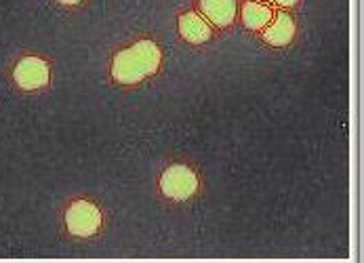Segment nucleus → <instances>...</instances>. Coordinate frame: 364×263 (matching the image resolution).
Segmentation results:
<instances>
[{"label":"nucleus","instance_id":"f257e3e1","mask_svg":"<svg viewBox=\"0 0 364 263\" xmlns=\"http://www.w3.org/2000/svg\"><path fill=\"white\" fill-rule=\"evenodd\" d=\"M162 53L152 41H139L133 47L120 51L114 57L112 63V76L120 85H137L152 74H156L160 68Z\"/></svg>","mask_w":364,"mask_h":263},{"label":"nucleus","instance_id":"f03ea898","mask_svg":"<svg viewBox=\"0 0 364 263\" xmlns=\"http://www.w3.org/2000/svg\"><path fill=\"white\" fill-rule=\"evenodd\" d=\"M160 190L171 200H188L198 190V177L186 164H173L162 173Z\"/></svg>","mask_w":364,"mask_h":263},{"label":"nucleus","instance_id":"7ed1b4c3","mask_svg":"<svg viewBox=\"0 0 364 263\" xmlns=\"http://www.w3.org/2000/svg\"><path fill=\"white\" fill-rule=\"evenodd\" d=\"M65 227L78 238L95 236L102 227V213L89 200H76L65 210Z\"/></svg>","mask_w":364,"mask_h":263},{"label":"nucleus","instance_id":"20e7f679","mask_svg":"<svg viewBox=\"0 0 364 263\" xmlns=\"http://www.w3.org/2000/svg\"><path fill=\"white\" fill-rule=\"evenodd\" d=\"M13 80L23 91H36L49 85V63L41 57H23L13 70Z\"/></svg>","mask_w":364,"mask_h":263},{"label":"nucleus","instance_id":"39448f33","mask_svg":"<svg viewBox=\"0 0 364 263\" xmlns=\"http://www.w3.org/2000/svg\"><path fill=\"white\" fill-rule=\"evenodd\" d=\"M293 36H295V21L287 13H278V17L272 23H267L263 32L265 43H269L272 47H284L293 41Z\"/></svg>","mask_w":364,"mask_h":263},{"label":"nucleus","instance_id":"423d86ee","mask_svg":"<svg viewBox=\"0 0 364 263\" xmlns=\"http://www.w3.org/2000/svg\"><path fill=\"white\" fill-rule=\"evenodd\" d=\"M179 34L192 43V45H200L207 43L210 38V28L205 23V19L196 13H183L179 17Z\"/></svg>","mask_w":364,"mask_h":263},{"label":"nucleus","instance_id":"0eeeda50","mask_svg":"<svg viewBox=\"0 0 364 263\" xmlns=\"http://www.w3.org/2000/svg\"><path fill=\"white\" fill-rule=\"evenodd\" d=\"M200 11L215 26H230L236 17V0H200Z\"/></svg>","mask_w":364,"mask_h":263},{"label":"nucleus","instance_id":"6e6552de","mask_svg":"<svg viewBox=\"0 0 364 263\" xmlns=\"http://www.w3.org/2000/svg\"><path fill=\"white\" fill-rule=\"evenodd\" d=\"M242 21L249 30H261L272 21V11L261 2L249 0L245 2V9H242Z\"/></svg>","mask_w":364,"mask_h":263},{"label":"nucleus","instance_id":"1a4fd4ad","mask_svg":"<svg viewBox=\"0 0 364 263\" xmlns=\"http://www.w3.org/2000/svg\"><path fill=\"white\" fill-rule=\"evenodd\" d=\"M274 4H280V6H293L297 0H272Z\"/></svg>","mask_w":364,"mask_h":263},{"label":"nucleus","instance_id":"9d476101","mask_svg":"<svg viewBox=\"0 0 364 263\" xmlns=\"http://www.w3.org/2000/svg\"><path fill=\"white\" fill-rule=\"evenodd\" d=\"M57 2H61V4H78L80 0H57Z\"/></svg>","mask_w":364,"mask_h":263}]
</instances>
